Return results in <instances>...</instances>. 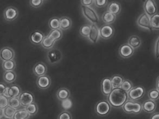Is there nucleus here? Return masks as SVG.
<instances>
[{
	"label": "nucleus",
	"mask_w": 159,
	"mask_h": 119,
	"mask_svg": "<svg viewBox=\"0 0 159 119\" xmlns=\"http://www.w3.org/2000/svg\"><path fill=\"white\" fill-rule=\"evenodd\" d=\"M128 99V93L121 88H114L111 93L107 96V101L111 106L117 108L122 107Z\"/></svg>",
	"instance_id": "1"
},
{
	"label": "nucleus",
	"mask_w": 159,
	"mask_h": 119,
	"mask_svg": "<svg viewBox=\"0 0 159 119\" xmlns=\"http://www.w3.org/2000/svg\"><path fill=\"white\" fill-rule=\"evenodd\" d=\"M123 111L127 114H135L141 113L142 110V104L137 101L128 100L123 106Z\"/></svg>",
	"instance_id": "2"
},
{
	"label": "nucleus",
	"mask_w": 159,
	"mask_h": 119,
	"mask_svg": "<svg viewBox=\"0 0 159 119\" xmlns=\"http://www.w3.org/2000/svg\"><path fill=\"white\" fill-rule=\"evenodd\" d=\"M82 14L92 24H98L100 19L97 12L91 6H81Z\"/></svg>",
	"instance_id": "3"
},
{
	"label": "nucleus",
	"mask_w": 159,
	"mask_h": 119,
	"mask_svg": "<svg viewBox=\"0 0 159 119\" xmlns=\"http://www.w3.org/2000/svg\"><path fill=\"white\" fill-rule=\"evenodd\" d=\"M111 106L108 101L102 100L95 106V112L97 115L101 117H104L108 115L111 110Z\"/></svg>",
	"instance_id": "4"
},
{
	"label": "nucleus",
	"mask_w": 159,
	"mask_h": 119,
	"mask_svg": "<svg viewBox=\"0 0 159 119\" xmlns=\"http://www.w3.org/2000/svg\"><path fill=\"white\" fill-rule=\"evenodd\" d=\"M46 58L50 64H58L62 60V52L58 48H51L47 52Z\"/></svg>",
	"instance_id": "5"
},
{
	"label": "nucleus",
	"mask_w": 159,
	"mask_h": 119,
	"mask_svg": "<svg viewBox=\"0 0 159 119\" xmlns=\"http://www.w3.org/2000/svg\"><path fill=\"white\" fill-rule=\"evenodd\" d=\"M145 94V90L142 86L134 87L128 92L129 100L138 101L143 98Z\"/></svg>",
	"instance_id": "6"
},
{
	"label": "nucleus",
	"mask_w": 159,
	"mask_h": 119,
	"mask_svg": "<svg viewBox=\"0 0 159 119\" xmlns=\"http://www.w3.org/2000/svg\"><path fill=\"white\" fill-rule=\"evenodd\" d=\"M136 24L140 28L148 30L149 31H152L151 26V16L147 15L146 13H143L138 17Z\"/></svg>",
	"instance_id": "7"
},
{
	"label": "nucleus",
	"mask_w": 159,
	"mask_h": 119,
	"mask_svg": "<svg viewBox=\"0 0 159 119\" xmlns=\"http://www.w3.org/2000/svg\"><path fill=\"white\" fill-rule=\"evenodd\" d=\"M18 16L19 11L14 7H8L3 11V17L7 21H14L17 19Z\"/></svg>",
	"instance_id": "8"
},
{
	"label": "nucleus",
	"mask_w": 159,
	"mask_h": 119,
	"mask_svg": "<svg viewBox=\"0 0 159 119\" xmlns=\"http://www.w3.org/2000/svg\"><path fill=\"white\" fill-rule=\"evenodd\" d=\"M19 98L21 106L24 108H26V107L28 106L30 104L34 102V96L32 93L30 91L22 92Z\"/></svg>",
	"instance_id": "9"
},
{
	"label": "nucleus",
	"mask_w": 159,
	"mask_h": 119,
	"mask_svg": "<svg viewBox=\"0 0 159 119\" xmlns=\"http://www.w3.org/2000/svg\"><path fill=\"white\" fill-rule=\"evenodd\" d=\"M143 9L144 13L151 17L157 13V5L154 0H145L143 4Z\"/></svg>",
	"instance_id": "10"
},
{
	"label": "nucleus",
	"mask_w": 159,
	"mask_h": 119,
	"mask_svg": "<svg viewBox=\"0 0 159 119\" xmlns=\"http://www.w3.org/2000/svg\"><path fill=\"white\" fill-rule=\"evenodd\" d=\"M118 53L121 58L128 59L133 55L134 49L128 43H125L120 46L118 50Z\"/></svg>",
	"instance_id": "11"
},
{
	"label": "nucleus",
	"mask_w": 159,
	"mask_h": 119,
	"mask_svg": "<svg viewBox=\"0 0 159 119\" xmlns=\"http://www.w3.org/2000/svg\"><path fill=\"white\" fill-rule=\"evenodd\" d=\"M36 84L39 89L46 90L50 87L51 85V79L48 75L38 77L36 81Z\"/></svg>",
	"instance_id": "12"
},
{
	"label": "nucleus",
	"mask_w": 159,
	"mask_h": 119,
	"mask_svg": "<svg viewBox=\"0 0 159 119\" xmlns=\"http://www.w3.org/2000/svg\"><path fill=\"white\" fill-rule=\"evenodd\" d=\"M101 37L105 40L111 38L114 34V29L110 24H106L101 26L100 28Z\"/></svg>",
	"instance_id": "13"
},
{
	"label": "nucleus",
	"mask_w": 159,
	"mask_h": 119,
	"mask_svg": "<svg viewBox=\"0 0 159 119\" xmlns=\"http://www.w3.org/2000/svg\"><path fill=\"white\" fill-rule=\"evenodd\" d=\"M15 55V51L10 47H4L1 50L0 58L2 61L14 60Z\"/></svg>",
	"instance_id": "14"
},
{
	"label": "nucleus",
	"mask_w": 159,
	"mask_h": 119,
	"mask_svg": "<svg viewBox=\"0 0 159 119\" xmlns=\"http://www.w3.org/2000/svg\"><path fill=\"white\" fill-rule=\"evenodd\" d=\"M91 30L90 35L88 37L89 41L93 43H96L99 41L100 36V30L96 24H91Z\"/></svg>",
	"instance_id": "15"
},
{
	"label": "nucleus",
	"mask_w": 159,
	"mask_h": 119,
	"mask_svg": "<svg viewBox=\"0 0 159 119\" xmlns=\"http://www.w3.org/2000/svg\"><path fill=\"white\" fill-rule=\"evenodd\" d=\"M101 91L104 95L107 96L111 93L112 90L114 89L112 85L111 78L106 77L102 80L101 82Z\"/></svg>",
	"instance_id": "16"
},
{
	"label": "nucleus",
	"mask_w": 159,
	"mask_h": 119,
	"mask_svg": "<svg viewBox=\"0 0 159 119\" xmlns=\"http://www.w3.org/2000/svg\"><path fill=\"white\" fill-rule=\"evenodd\" d=\"M48 72V67L43 62H39L35 64L33 68V74L37 77L43 76L46 74Z\"/></svg>",
	"instance_id": "17"
},
{
	"label": "nucleus",
	"mask_w": 159,
	"mask_h": 119,
	"mask_svg": "<svg viewBox=\"0 0 159 119\" xmlns=\"http://www.w3.org/2000/svg\"><path fill=\"white\" fill-rule=\"evenodd\" d=\"M44 34L39 30L33 32L30 35V42L35 45H41V42L43 40Z\"/></svg>",
	"instance_id": "18"
},
{
	"label": "nucleus",
	"mask_w": 159,
	"mask_h": 119,
	"mask_svg": "<svg viewBox=\"0 0 159 119\" xmlns=\"http://www.w3.org/2000/svg\"><path fill=\"white\" fill-rule=\"evenodd\" d=\"M143 111L147 113H153L157 109V104L155 101L149 99L142 104Z\"/></svg>",
	"instance_id": "19"
},
{
	"label": "nucleus",
	"mask_w": 159,
	"mask_h": 119,
	"mask_svg": "<svg viewBox=\"0 0 159 119\" xmlns=\"http://www.w3.org/2000/svg\"><path fill=\"white\" fill-rule=\"evenodd\" d=\"M121 9H122V7L120 3L115 1L110 2L107 6V11L114 14L115 15H118L120 13Z\"/></svg>",
	"instance_id": "20"
},
{
	"label": "nucleus",
	"mask_w": 159,
	"mask_h": 119,
	"mask_svg": "<svg viewBox=\"0 0 159 119\" xmlns=\"http://www.w3.org/2000/svg\"><path fill=\"white\" fill-rule=\"evenodd\" d=\"M101 19L104 23L107 24H111L115 21L116 15L107 11L102 15Z\"/></svg>",
	"instance_id": "21"
},
{
	"label": "nucleus",
	"mask_w": 159,
	"mask_h": 119,
	"mask_svg": "<svg viewBox=\"0 0 159 119\" xmlns=\"http://www.w3.org/2000/svg\"><path fill=\"white\" fill-rule=\"evenodd\" d=\"M70 91L67 88H61L57 92V98L60 101L69 99L70 97Z\"/></svg>",
	"instance_id": "22"
},
{
	"label": "nucleus",
	"mask_w": 159,
	"mask_h": 119,
	"mask_svg": "<svg viewBox=\"0 0 159 119\" xmlns=\"http://www.w3.org/2000/svg\"><path fill=\"white\" fill-rule=\"evenodd\" d=\"M56 42V41L52 39L48 35H47L44 37L43 40L41 42V46L45 49H50L53 47Z\"/></svg>",
	"instance_id": "23"
},
{
	"label": "nucleus",
	"mask_w": 159,
	"mask_h": 119,
	"mask_svg": "<svg viewBox=\"0 0 159 119\" xmlns=\"http://www.w3.org/2000/svg\"><path fill=\"white\" fill-rule=\"evenodd\" d=\"M125 79L120 75H114L111 77L112 85L114 88H120Z\"/></svg>",
	"instance_id": "24"
},
{
	"label": "nucleus",
	"mask_w": 159,
	"mask_h": 119,
	"mask_svg": "<svg viewBox=\"0 0 159 119\" xmlns=\"http://www.w3.org/2000/svg\"><path fill=\"white\" fill-rule=\"evenodd\" d=\"M16 74L14 70L4 71L3 73V80L7 83H12L16 80Z\"/></svg>",
	"instance_id": "25"
},
{
	"label": "nucleus",
	"mask_w": 159,
	"mask_h": 119,
	"mask_svg": "<svg viewBox=\"0 0 159 119\" xmlns=\"http://www.w3.org/2000/svg\"><path fill=\"white\" fill-rule=\"evenodd\" d=\"M128 43L134 49H137L141 45V38L137 35H132L129 37Z\"/></svg>",
	"instance_id": "26"
},
{
	"label": "nucleus",
	"mask_w": 159,
	"mask_h": 119,
	"mask_svg": "<svg viewBox=\"0 0 159 119\" xmlns=\"http://www.w3.org/2000/svg\"><path fill=\"white\" fill-rule=\"evenodd\" d=\"M72 20L70 18L66 16L60 18V29L62 30H66L71 28Z\"/></svg>",
	"instance_id": "27"
},
{
	"label": "nucleus",
	"mask_w": 159,
	"mask_h": 119,
	"mask_svg": "<svg viewBox=\"0 0 159 119\" xmlns=\"http://www.w3.org/2000/svg\"><path fill=\"white\" fill-rule=\"evenodd\" d=\"M2 67L4 71H11L15 70L16 68V62L14 60L3 61Z\"/></svg>",
	"instance_id": "28"
},
{
	"label": "nucleus",
	"mask_w": 159,
	"mask_h": 119,
	"mask_svg": "<svg viewBox=\"0 0 159 119\" xmlns=\"http://www.w3.org/2000/svg\"><path fill=\"white\" fill-rule=\"evenodd\" d=\"M30 117L26 108H24L21 109H17L13 119H27Z\"/></svg>",
	"instance_id": "29"
},
{
	"label": "nucleus",
	"mask_w": 159,
	"mask_h": 119,
	"mask_svg": "<svg viewBox=\"0 0 159 119\" xmlns=\"http://www.w3.org/2000/svg\"><path fill=\"white\" fill-rule=\"evenodd\" d=\"M17 110L16 109L8 106L4 109V114L3 117H4V119H14V117Z\"/></svg>",
	"instance_id": "30"
},
{
	"label": "nucleus",
	"mask_w": 159,
	"mask_h": 119,
	"mask_svg": "<svg viewBox=\"0 0 159 119\" xmlns=\"http://www.w3.org/2000/svg\"><path fill=\"white\" fill-rule=\"evenodd\" d=\"M21 93V89L17 85H13L9 88L10 97H19Z\"/></svg>",
	"instance_id": "31"
},
{
	"label": "nucleus",
	"mask_w": 159,
	"mask_h": 119,
	"mask_svg": "<svg viewBox=\"0 0 159 119\" xmlns=\"http://www.w3.org/2000/svg\"><path fill=\"white\" fill-rule=\"evenodd\" d=\"M62 30L61 29H51L49 34H48V35L56 41L60 40V39L62 38L63 35Z\"/></svg>",
	"instance_id": "32"
},
{
	"label": "nucleus",
	"mask_w": 159,
	"mask_h": 119,
	"mask_svg": "<svg viewBox=\"0 0 159 119\" xmlns=\"http://www.w3.org/2000/svg\"><path fill=\"white\" fill-rule=\"evenodd\" d=\"M48 26L51 29H60V18L52 17L48 22Z\"/></svg>",
	"instance_id": "33"
},
{
	"label": "nucleus",
	"mask_w": 159,
	"mask_h": 119,
	"mask_svg": "<svg viewBox=\"0 0 159 119\" xmlns=\"http://www.w3.org/2000/svg\"><path fill=\"white\" fill-rule=\"evenodd\" d=\"M9 106L16 109H19L21 106L19 97H11L9 98Z\"/></svg>",
	"instance_id": "34"
},
{
	"label": "nucleus",
	"mask_w": 159,
	"mask_h": 119,
	"mask_svg": "<svg viewBox=\"0 0 159 119\" xmlns=\"http://www.w3.org/2000/svg\"><path fill=\"white\" fill-rule=\"evenodd\" d=\"M91 30V26L90 24H84L80 28V34L81 36L88 38Z\"/></svg>",
	"instance_id": "35"
},
{
	"label": "nucleus",
	"mask_w": 159,
	"mask_h": 119,
	"mask_svg": "<svg viewBox=\"0 0 159 119\" xmlns=\"http://www.w3.org/2000/svg\"><path fill=\"white\" fill-rule=\"evenodd\" d=\"M25 108L31 117L36 115L38 112V107L35 102L30 104L28 106L26 107Z\"/></svg>",
	"instance_id": "36"
},
{
	"label": "nucleus",
	"mask_w": 159,
	"mask_h": 119,
	"mask_svg": "<svg viewBox=\"0 0 159 119\" xmlns=\"http://www.w3.org/2000/svg\"><path fill=\"white\" fill-rule=\"evenodd\" d=\"M151 26L152 29L159 30V14L157 13L151 17Z\"/></svg>",
	"instance_id": "37"
},
{
	"label": "nucleus",
	"mask_w": 159,
	"mask_h": 119,
	"mask_svg": "<svg viewBox=\"0 0 159 119\" xmlns=\"http://www.w3.org/2000/svg\"><path fill=\"white\" fill-rule=\"evenodd\" d=\"M73 106V102L70 98L61 101V107L65 110H69Z\"/></svg>",
	"instance_id": "38"
},
{
	"label": "nucleus",
	"mask_w": 159,
	"mask_h": 119,
	"mask_svg": "<svg viewBox=\"0 0 159 119\" xmlns=\"http://www.w3.org/2000/svg\"><path fill=\"white\" fill-rule=\"evenodd\" d=\"M133 87V84L131 82V81L129 80H128V79H125L122 85L120 87V88L123 90H124L125 91H126L127 93Z\"/></svg>",
	"instance_id": "39"
},
{
	"label": "nucleus",
	"mask_w": 159,
	"mask_h": 119,
	"mask_svg": "<svg viewBox=\"0 0 159 119\" xmlns=\"http://www.w3.org/2000/svg\"><path fill=\"white\" fill-rule=\"evenodd\" d=\"M148 98L151 100L157 101L159 99V91L157 88L149 90L148 94Z\"/></svg>",
	"instance_id": "40"
},
{
	"label": "nucleus",
	"mask_w": 159,
	"mask_h": 119,
	"mask_svg": "<svg viewBox=\"0 0 159 119\" xmlns=\"http://www.w3.org/2000/svg\"><path fill=\"white\" fill-rule=\"evenodd\" d=\"M9 106V98L0 95V108L4 109Z\"/></svg>",
	"instance_id": "41"
},
{
	"label": "nucleus",
	"mask_w": 159,
	"mask_h": 119,
	"mask_svg": "<svg viewBox=\"0 0 159 119\" xmlns=\"http://www.w3.org/2000/svg\"><path fill=\"white\" fill-rule=\"evenodd\" d=\"M43 0H30V4L33 8H38L43 6Z\"/></svg>",
	"instance_id": "42"
},
{
	"label": "nucleus",
	"mask_w": 159,
	"mask_h": 119,
	"mask_svg": "<svg viewBox=\"0 0 159 119\" xmlns=\"http://www.w3.org/2000/svg\"><path fill=\"white\" fill-rule=\"evenodd\" d=\"M58 119H73L71 113L67 111H63L58 115Z\"/></svg>",
	"instance_id": "43"
},
{
	"label": "nucleus",
	"mask_w": 159,
	"mask_h": 119,
	"mask_svg": "<svg viewBox=\"0 0 159 119\" xmlns=\"http://www.w3.org/2000/svg\"><path fill=\"white\" fill-rule=\"evenodd\" d=\"M108 3V0H95L94 4L97 8H103L106 6Z\"/></svg>",
	"instance_id": "44"
},
{
	"label": "nucleus",
	"mask_w": 159,
	"mask_h": 119,
	"mask_svg": "<svg viewBox=\"0 0 159 119\" xmlns=\"http://www.w3.org/2000/svg\"><path fill=\"white\" fill-rule=\"evenodd\" d=\"M154 53H155V58L159 59V35L157 37L156 41H155V46H154Z\"/></svg>",
	"instance_id": "45"
},
{
	"label": "nucleus",
	"mask_w": 159,
	"mask_h": 119,
	"mask_svg": "<svg viewBox=\"0 0 159 119\" xmlns=\"http://www.w3.org/2000/svg\"><path fill=\"white\" fill-rule=\"evenodd\" d=\"M95 0H80L82 6H91L94 3Z\"/></svg>",
	"instance_id": "46"
},
{
	"label": "nucleus",
	"mask_w": 159,
	"mask_h": 119,
	"mask_svg": "<svg viewBox=\"0 0 159 119\" xmlns=\"http://www.w3.org/2000/svg\"><path fill=\"white\" fill-rule=\"evenodd\" d=\"M9 88H10V87H7L1 95L7 96V98H11L10 95H9Z\"/></svg>",
	"instance_id": "47"
},
{
	"label": "nucleus",
	"mask_w": 159,
	"mask_h": 119,
	"mask_svg": "<svg viewBox=\"0 0 159 119\" xmlns=\"http://www.w3.org/2000/svg\"><path fill=\"white\" fill-rule=\"evenodd\" d=\"M7 87L6 86L4 85L3 83H1V85H0V89H1V91H0V95H1L2 93H3V92L4 90V89H6V88Z\"/></svg>",
	"instance_id": "48"
},
{
	"label": "nucleus",
	"mask_w": 159,
	"mask_h": 119,
	"mask_svg": "<svg viewBox=\"0 0 159 119\" xmlns=\"http://www.w3.org/2000/svg\"><path fill=\"white\" fill-rule=\"evenodd\" d=\"M151 119H159V113H154L153 115L151 116Z\"/></svg>",
	"instance_id": "49"
},
{
	"label": "nucleus",
	"mask_w": 159,
	"mask_h": 119,
	"mask_svg": "<svg viewBox=\"0 0 159 119\" xmlns=\"http://www.w3.org/2000/svg\"><path fill=\"white\" fill-rule=\"evenodd\" d=\"M156 88L159 91V77H157L156 82Z\"/></svg>",
	"instance_id": "50"
},
{
	"label": "nucleus",
	"mask_w": 159,
	"mask_h": 119,
	"mask_svg": "<svg viewBox=\"0 0 159 119\" xmlns=\"http://www.w3.org/2000/svg\"><path fill=\"white\" fill-rule=\"evenodd\" d=\"M43 1H46V0H43Z\"/></svg>",
	"instance_id": "51"
}]
</instances>
